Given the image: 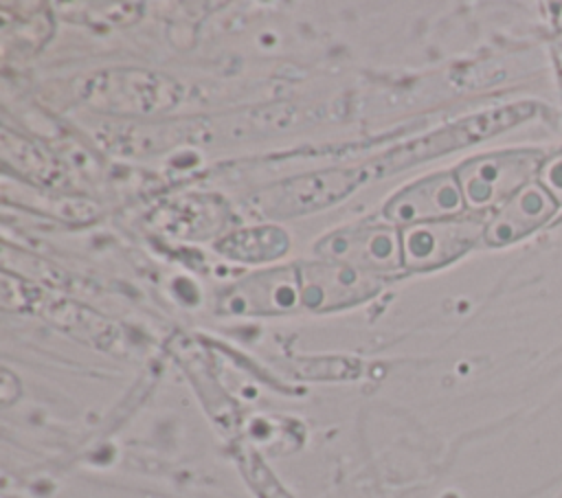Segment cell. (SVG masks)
I'll return each instance as SVG.
<instances>
[{
  "label": "cell",
  "mask_w": 562,
  "mask_h": 498,
  "mask_svg": "<svg viewBox=\"0 0 562 498\" xmlns=\"http://www.w3.org/2000/svg\"><path fill=\"white\" fill-rule=\"evenodd\" d=\"M538 107L529 101L522 103H514V105H505V107H494L468 118H461L457 123H450L432 134H426L422 138H415L397 149H391L386 154L375 156L373 160H369L362 169L360 176L364 178H380V176H389L395 173L400 169L413 167L417 162L443 156L448 151L474 145L483 138H490L507 127H514L527 118L533 116Z\"/></svg>",
  "instance_id": "cell-1"
},
{
  "label": "cell",
  "mask_w": 562,
  "mask_h": 498,
  "mask_svg": "<svg viewBox=\"0 0 562 498\" xmlns=\"http://www.w3.org/2000/svg\"><path fill=\"white\" fill-rule=\"evenodd\" d=\"M542 162L544 156L538 149H507L463 162L457 169V180L465 206L474 211L501 208L514 193L529 184Z\"/></svg>",
  "instance_id": "cell-2"
},
{
  "label": "cell",
  "mask_w": 562,
  "mask_h": 498,
  "mask_svg": "<svg viewBox=\"0 0 562 498\" xmlns=\"http://www.w3.org/2000/svg\"><path fill=\"white\" fill-rule=\"evenodd\" d=\"M481 217H450L411 224L402 230V259L413 270H432L468 252L483 235Z\"/></svg>",
  "instance_id": "cell-3"
},
{
  "label": "cell",
  "mask_w": 562,
  "mask_h": 498,
  "mask_svg": "<svg viewBox=\"0 0 562 498\" xmlns=\"http://www.w3.org/2000/svg\"><path fill=\"white\" fill-rule=\"evenodd\" d=\"M358 178L360 176L349 169L305 173L255 193L250 197V206L272 217L310 213L345 197L356 186Z\"/></svg>",
  "instance_id": "cell-4"
},
{
  "label": "cell",
  "mask_w": 562,
  "mask_h": 498,
  "mask_svg": "<svg viewBox=\"0 0 562 498\" xmlns=\"http://www.w3.org/2000/svg\"><path fill=\"white\" fill-rule=\"evenodd\" d=\"M301 303L314 309H334L371 296L380 281L373 272H364L338 261L305 263L299 272Z\"/></svg>",
  "instance_id": "cell-5"
},
{
  "label": "cell",
  "mask_w": 562,
  "mask_h": 498,
  "mask_svg": "<svg viewBox=\"0 0 562 498\" xmlns=\"http://www.w3.org/2000/svg\"><path fill=\"white\" fill-rule=\"evenodd\" d=\"M463 193L457 173H439L426 178L402 193H397L386 204V217L400 224H424L450 219L463 211Z\"/></svg>",
  "instance_id": "cell-6"
},
{
  "label": "cell",
  "mask_w": 562,
  "mask_h": 498,
  "mask_svg": "<svg viewBox=\"0 0 562 498\" xmlns=\"http://www.w3.org/2000/svg\"><path fill=\"white\" fill-rule=\"evenodd\" d=\"M318 254L364 272L395 268L402 259V244L386 226L340 230L316 246Z\"/></svg>",
  "instance_id": "cell-7"
},
{
  "label": "cell",
  "mask_w": 562,
  "mask_h": 498,
  "mask_svg": "<svg viewBox=\"0 0 562 498\" xmlns=\"http://www.w3.org/2000/svg\"><path fill=\"white\" fill-rule=\"evenodd\" d=\"M555 211L558 202L551 193L540 182H529L496 211L485 226L483 239L490 246L514 244L547 224Z\"/></svg>",
  "instance_id": "cell-8"
},
{
  "label": "cell",
  "mask_w": 562,
  "mask_h": 498,
  "mask_svg": "<svg viewBox=\"0 0 562 498\" xmlns=\"http://www.w3.org/2000/svg\"><path fill=\"white\" fill-rule=\"evenodd\" d=\"M301 298L299 287V274H292V270H279V272H263L257 274L244 283H239L233 290H226L224 301L226 307L235 312H261V309H283L290 307Z\"/></svg>",
  "instance_id": "cell-9"
},
{
  "label": "cell",
  "mask_w": 562,
  "mask_h": 498,
  "mask_svg": "<svg viewBox=\"0 0 562 498\" xmlns=\"http://www.w3.org/2000/svg\"><path fill=\"white\" fill-rule=\"evenodd\" d=\"M220 250L226 252L233 259H244V261H266L283 254L288 250V237L281 228L274 226H263V228H250V230H239L226 237L220 244Z\"/></svg>",
  "instance_id": "cell-10"
},
{
  "label": "cell",
  "mask_w": 562,
  "mask_h": 498,
  "mask_svg": "<svg viewBox=\"0 0 562 498\" xmlns=\"http://www.w3.org/2000/svg\"><path fill=\"white\" fill-rule=\"evenodd\" d=\"M538 182L551 193V197L562 204V149L555 151L553 156L544 158L540 171H538Z\"/></svg>",
  "instance_id": "cell-11"
}]
</instances>
